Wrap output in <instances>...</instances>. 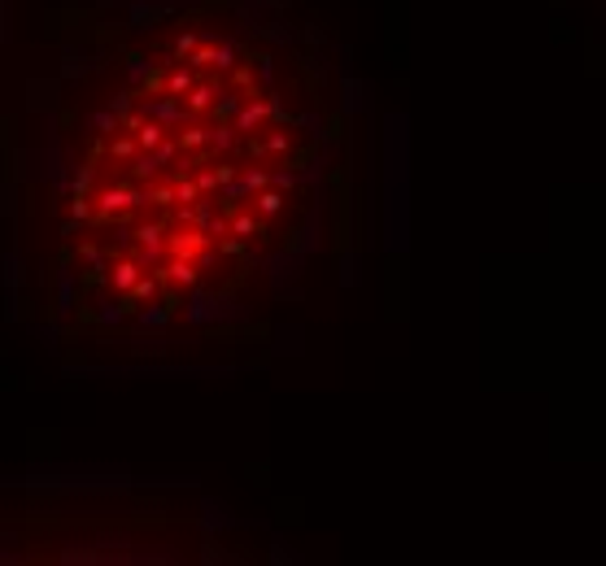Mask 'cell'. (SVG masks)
I'll use <instances>...</instances> for the list:
<instances>
[{
  "label": "cell",
  "mask_w": 606,
  "mask_h": 566,
  "mask_svg": "<svg viewBox=\"0 0 606 566\" xmlns=\"http://www.w3.org/2000/svg\"><path fill=\"white\" fill-rule=\"evenodd\" d=\"M92 200H96L92 222L105 227V222H114L118 214L140 210V205H144V188H136V183H114V188H100V196H92Z\"/></svg>",
  "instance_id": "obj_1"
},
{
  "label": "cell",
  "mask_w": 606,
  "mask_h": 566,
  "mask_svg": "<svg viewBox=\"0 0 606 566\" xmlns=\"http://www.w3.org/2000/svg\"><path fill=\"white\" fill-rule=\"evenodd\" d=\"M140 275H144V266L136 262V257H122V262H118V266H114V270H109L105 279L114 283V288H118V292H131V288H136V279H140Z\"/></svg>",
  "instance_id": "obj_2"
},
{
  "label": "cell",
  "mask_w": 606,
  "mask_h": 566,
  "mask_svg": "<svg viewBox=\"0 0 606 566\" xmlns=\"http://www.w3.org/2000/svg\"><path fill=\"white\" fill-rule=\"evenodd\" d=\"M158 275H162V279H174L179 288H192V283H196V266H192V257H170V262H166Z\"/></svg>",
  "instance_id": "obj_3"
},
{
  "label": "cell",
  "mask_w": 606,
  "mask_h": 566,
  "mask_svg": "<svg viewBox=\"0 0 606 566\" xmlns=\"http://www.w3.org/2000/svg\"><path fill=\"white\" fill-rule=\"evenodd\" d=\"M166 140V126L158 122V118H144L140 126H136V144H140V152H148V148H158Z\"/></svg>",
  "instance_id": "obj_4"
},
{
  "label": "cell",
  "mask_w": 606,
  "mask_h": 566,
  "mask_svg": "<svg viewBox=\"0 0 606 566\" xmlns=\"http://www.w3.org/2000/svg\"><path fill=\"white\" fill-rule=\"evenodd\" d=\"M148 114H153V118H158V122L166 126V131H170V122H184V118H188V109H184V105H179V100H174V96L158 100V105H148Z\"/></svg>",
  "instance_id": "obj_5"
},
{
  "label": "cell",
  "mask_w": 606,
  "mask_h": 566,
  "mask_svg": "<svg viewBox=\"0 0 606 566\" xmlns=\"http://www.w3.org/2000/svg\"><path fill=\"white\" fill-rule=\"evenodd\" d=\"M214 96H218V88H214V83H192V92H188V114L210 109V105H214Z\"/></svg>",
  "instance_id": "obj_6"
},
{
  "label": "cell",
  "mask_w": 606,
  "mask_h": 566,
  "mask_svg": "<svg viewBox=\"0 0 606 566\" xmlns=\"http://www.w3.org/2000/svg\"><path fill=\"white\" fill-rule=\"evenodd\" d=\"M88 126H92V131H100V136L122 131V122H118V114H114V109H96V114L88 118Z\"/></svg>",
  "instance_id": "obj_7"
},
{
  "label": "cell",
  "mask_w": 606,
  "mask_h": 566,
  "mask_svg": "<svg viewBox=\"0 0 606 566\" xmlns=\"http://www.w3.org/2000/svg\"><path fill=\"white\" fill-rule=\"evenodd\" d=\"M258 210H262L266 218L280 214V210H284V192H280V188H262V192H258Z\"/></svg>",
  "instance_id": "obj_8"
},
{
  "label": "cell",
  "mask_w": 606,
  "mask_h": 566,
  "mask_svg": "<svg viewBox=\"0 0 606 566\" xmlns=\"http://www.w3.org/2000/svg\"><path fill=\"white\" fill-rule=\"evenodd\" d=\"M214 314H218V301H214V296H196V301H192V310H188V318H192V323H210Z\"/></svg>",
  "instance_id": "obj_9"
},
{
  "label": "cell",
  "mask_w": 606,
  "mask_h": 566,
  "mask_svg": "<svg viewBox=\"0 0 606 566\" xmlns=\"http://www.w3.org/2000/svg\"><path fill=\"white\" fill-rule=\"evenodd\" d=\"M92 179H96V166L83 162L79 174H74V183H70V192H74V196H92Z\"/></svg>",
  "instance_id": "obj_10"
},
{
  "label": "cell",
  "mask_w": 606,
  "mask_h": 566,
  "mask_svg": "<svg viewBox=\"0 0 606 566\" xmlns=\"http://www.w3.org/2000/svg\"><path fill=\"white\" fill-rule=\"evenodd\" d=\"M166 13V5H148V0H136L131 5V22H140V27H148L153 18H162Z\"/></svg>",
  "instance_id": "obj_11"
},
{
  "label": "cell",
  "mask_w": 606,
  "mask_h": 566,
  "mask_svg": "<svg viewBox=\"0 0 606 566\" xmlns=\"http://www.w3.org/2000/svg\"><path fill=\"white\" fill-rule=\"evenodd\" d=\"M192 83H196V79H192L188 70H174L170 79H166V92H170V96H188V92H192Z\"/></svg>",
  "instance_id": "obj_12"
},
{
  "label": "cell",
  "mask_w": 606,
  "mask_h": 566,
  "mask_svg": "<svg viewBox=\"0 0 606 566\" xmlns=\"http://www.w3.org/2000/svg\"><path fill=\"white\" fill-rule=\"evenodd\" d=\"M109 152H114V157H118V162H136V152H140V144H136V136L127 131V136H122V140H114V148H109Z\"/></svg>",
  "instance_id": "obj_13"
},
{
  "label": "cell",
  "mask_w": 606,
  "mask_h": 566,
  "mask_svg": "<svg viewBox=\"0 0 606 566\" xmlns=\"http://www.w3.org/2000/svg\"><path fill=\"white\" fill-rule=\"evenodd\" d=\"M227 227H232V236H240V240H244V236H254V231H262V222H258L254 214H236Z\"/></svg>",
  "instance_id": "obj_14"
},
{
  "label": "cell",
  "mask_w": 606,
  "mask_h": 566,
  "mask_svg": "<svg viewBox=\"0 0 606 566\" xmlns=\"http://www.w3.org/2000/svg\"><path fill=\"white\" fill-rule=\"evenodd\" d=\"M144 200L166 210V205H174V188H170V183H153V188H144Z\"/></svg>",
  "instance_id": "obj_15"
},
{
  "label": "cell",
  "mask_w": 606,
  "mask_h": 566,
  "mask_svg": "<svg viewBox=\"0 0 606 566\" xmlns=\"http://www.w3.org/2000/svg\"><path fill=\"white\" fill-rule=\"evenodd\" d=\"M236 140H240L236 126H214V131H210V148H218V152H222V148H232Z\"/></svg>",
  "instance_id": "obj_16"
},
{
  "label": "cell",
  "mask_w": 606,
  "mask_h": 566,
  "mask_svg": "<svg viewBox=\"0 0 606 566\" xmlns=\"http://www.w3.org/2000/svg\"><path fill=\"white\" fill-rule=\"evenodd\" d=\"M131 296H136V305H148V301H153V296H158V283L140 275V279H136V288H131Z\"/></svg>",
  "instance_id": "obj_17"
},
{
  "label": "cell",
  "mask_w": 606,
  "mask_h": 566,
  "mask_svg": "<svg viewBox=\"0 0 606 566\" xmlns=\"http://www.w3.org/2000/svg\"><path fill=\"white\" fill-rule=\"evenodd\" d=\"M174 200H179V205H192V200H201V188L192 183V179H179V183H174Z\"/></svg>",
  "instance_id": "obj_18"
},
{
  "label": "cell",
  "mask_w": 606,
  "mask_h": 566,
  "mask_svg": "<svg viewBox=\"0 0 606 566\" xmlns=\"http://www.w3.org/2000/svg\"><path fill=\"white\" fill-rule=\"evenodd\" d=\"M201 144H210V131H201V126H188L179 136V148H201Z\"/></svg>",
  "instance_id": "obj_19"
},
{
  "label": "cell",
  "mask_w": 606,
  "mask_h": 566,
  "mask_svg": "<svg viewBox=\"0 0 606 566\" xmlns=\"http://www.w3.org/2000/svg\"><path fill=\"white\" fill-rule=\"evenodd\" d=\"M127 79H131V83H144V79H148V57H127Z\"/></svg>",
  "instance_id": "obj_20"
},
{
  "label": "cell",
  "mask_w": 606,
  "mask_h": 566,
  "mask_svg": "<svg viewBox=\"0 0 606 566\" xmlns=\"http://www.w3.org/2000/svg\"><path fill=\"white\" fill-rule=\"evenodd\" d=\"M196 44H201V40H196L192 31H188V35H179V40H174V61H188V57H192V48H196Z\"/></svg>",
  "instance_id": "obj_21"
},
{
  "label": "cell",
  "mask_w": 606,
  "mask_h": 566,
  "mask_svg": "<svg viewBox=\"0 0 606 566\" xmlns=\"http://www.w3.org/2000/svg\"><path fill=\"white\" fill-rule=\"evenodd\" d=\"M240 183H244V192H262V188L271 183V174H266V170H249Z\"/></svg>",
  "instance_id": "obj_22"
},
{
  "label": "cell",
  "mask_w": 606,
  "mask_h": 566,
  "mask_svg": "<svg viewBox=\"0 0 606 566\" xmlns=\"http://www.w3.org/2000/svg\"><path fill=\"white\" fill-rule=\"evenodd\" d=\"M192 183L201 188V196H206V192H214V188H218V174H214V170H196Z\"/></svg>",
  "instance_id": "obj_23"
},
{
  "label": "cell",
  "mask_w": 606,
  "mask_h": 566,
  "mask_svg": "<svg viewBox=\"0 0 606 566\" xmlns=\"http://www.w3.org/2000/svg\"><path fill=\"white\" fill-rule=\"evenodd\" d=\"M131 100H136L131 92H114V100H109V109H114V114L122 118V114H131Z\"/></svg>",
  "instance_id": "obj_24"
},
{
  "label": "cell",
  "mask_w": 606,
  "mask_h": 566,
  "mask_svg": "<svg viewBox=\"0 0 606 566\" xmlns=\"http://www.w3.org/2000/svg\"><path fill=\"white\" fill-rule=\"evenodd\" d=\"M266 148H271V152H288V148H292V140H288L284 131H271V136H266Z\"/></svg>",
  "instance_id": "obj_25"
},
{
  "label": "cell",
  "mask_w": 606,
  "mask_h": 566,
  "mask_svg": "<svg viewBox=\"0 0 606 566\" xmlns=\"http://www.w3.org/2000/svg\"><path fill=\"white\" fill-rule=\"evenodd\" d=\"M271 179H275V188H280V192H288V188L297 183V174H292V170H280V174H271Z\"/></svg>",
  "instance_id": "obj_26"
},
{
  "label": "cell",
  "mask_w": 606,
  "mask_h": 566,
  "mask_svg": "<svg viewBox=\"0 0 606 566\" xmlns=\"http://www.w3.org/2000/svg\"><path fill=\"white\" fill-rule=\"evenodd\" d=\"M83 70V61L79 57H70V61H61V74H79Z\"/></svg>",
  "instance_id": "obj_27"
}]
</instances>
